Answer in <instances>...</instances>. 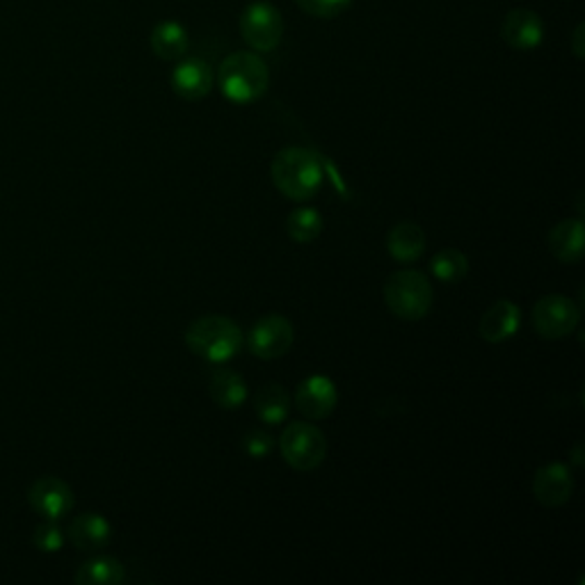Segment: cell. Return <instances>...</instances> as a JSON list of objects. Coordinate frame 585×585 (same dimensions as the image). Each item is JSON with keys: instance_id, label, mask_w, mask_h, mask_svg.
I'll return each mask as SVG.
<instances>
[{"instance_id": "6da1fadb", "label": "cell", "mask_w": 585, "mask_h": 585, "mask_svg": "<svg viewBox=\"0 0 585 585\" xmlns=\"http://www.w3.org/2000/svg\"><path fill=\"white\" fill-rule=\"evenodd\" d=\"M270 177L284 198L293 202H309L322 186V167L314 151L287 147L272 158Z\"/></svg>"}, {"instance_id": "7a4b0ae2", "label": "cell", "mask_w": 585, "mask_h": 585, "mask_svg": "<svg viewBox=\"0 0 585 585\" xmlns=\"http://www.w3.org/2000/svg\"><path fill=\"white\" fill-rule=\"evenodd\" d=\"M186 345L192 355L211 364H225L243 348V332L227 316H202L188 325Z\"/></svg>"}, {"instance_id": "3957f363", "label": "cell", "mask_w": 585, "mask_h": 585, "mask_svg": "<svg viewBox=\"0 0 585 585\" xmlns=\"http://www.w3.org/2000/svg\"><path fill=\"white\" fill-rule=\"evenodd\" d=\"M218 82L229 101L252 103L268 92L270 69L264 58H258L256 53L236 51L222 60Z\"/></svg>"}, {"instance_id": "277c9868", "label": "cell", "mask_w": 585, "mask_h": 585, "mask_svg": "<svg viewBox=\"0 0 585 585\" xmlns=\"http://www.w3.org/2000/svg\"><path fill=\"white\" fill-rule=\"evenodd\" d=\"M384 302L389 311L403 320H421L430 314L435 293L425 275L417 270H400L384 281Z\"/></svg>"}, {"instance_id": "5b68a950", "label": "cell", "mask_w": 585, "mask_h": 585, "mask_svg": "<svg viewBox=\"0 0 585 585\" xmlns=\"http://www.w3.org/2000/svg\"><path fill=\"white\" fill-rule=\"evenodd\" d=\"M279 450L291 469L314 471L328 458V440L314 423L293 421L281 432Z\"/></svg>"}, {"instance_id": "8992f818", "label": "cell", "mask_w": 585, "mask_h": 585, "mask_svg": "<svg viewBox=\"0 0 585 585\" xmlns=\"http://www.w3.org/2000/svg\"><path fill=\"white\" fill-rule=\"evenodd\" d=\"M245 44L254 53H270L281 44L284 37V18L268 0H254L238 18Z\"/></svg>"}, {"instance_id": "52a82bcc", "label": "cell", "mask_w": 585, "mask_h": 585, "mask_svg": "<svg viewBox=\"0 0 585 585\" xmlns=\"http://www.w3.org/2000/svg\"><path fill=\"white\" fill-rule=\"evenodd\" d=\"M581 320V309L568 295H545L533 307V328L542 339H565L570 336Z\"/></svg>"}, {"instance_id": "ba28073f", "label": "cell", "mask_w": 585, "mask_h": 585, "mask_svg": "<svg viewBox=\"0 0 585 585\" xmlns=\"http://www.w3.org/2000/svg\"><path fill=\"white\" fill-rule=\"evenodd\" d=\"M293 341H295L293 325L279 314L266 316L254 322V328L250 330L247 336L250 353L264 361L284 357L293 348Z\"/></svg>"}, {"instance_id": "9c48e42d", "label": "cell", "mask_w": 585, "mask_h": 585, "mask_svg": "<svg viewBox=\"0 0 585 585\" xmlns=\"http://www.w3.org/2000/svg\"><path fill=\"white\" fill-rule=\"evenodd\" d=\"M28 504L33 510L49 519V522H58V519L67 517L76 504L72 487L64 483L62 479H55V475H44L33 483L28 489Z\"/></svg>"}, {"instance_id": "30bf717a", "label": "cell", "mask_w": 585, "mask_h": 585, "mask_svg": "<svg viewBox=\"0 0 585 585\" xmlns=\"http://www.w3.org/2000/svg\"><path fill=\"white\" fill-rule=\"evenodd\" d=\"M339 392L330 378L311 376L302 380L295 392V407L311 421L328 419L336 409Z\"/></svg>"}, {"instance_id": "8fae6325", "label": "cell", "mask_w": 585, "mask_h": 585, "mask_svg": "<svg viewBox=\"0 0 585 585\" xmlns=\"http://www.w3.org/2000/svg\"><path fill=\"white\" fill-rule=\"evenodd\" d=\"M574 492V479L568 465L551 462L537 469L533 479V494L542 506L560 508L565 506Z\"/></svg>"}, {"instance_id": "7c38bea8", "label": "cell", "mask_w": 585, "mask_h": 585, "mask_svg": "<svg viewBox=\"0 0 585 585\" xmlns=\"http://www.w3.org/2000/svg\"><path fill=\"white\" fill-rule=\"evenodd\" d=\"M213 69L202 58H181L171 72V88L186 101H202L213 90Z\"/></svg>"}, {"instance_id": "4fadbf2b", "label": "cell", "mask_w": 585, "mask_h": 585, "mask_svg": "<svg viewBox=\"0 0 585 585\" xmlns=\"http://www.w3.org/2000/svg\"><path fill=\"white\" fill-rule=\"evenodd\" d=\"M501 37L510 49L517 51H533L545 39V24L542 18L526 8L510 10L501 24Z\"/></svg>"}, {"instance_id": "5bb4252c", "label": "cell", "mask_w": 585, "mask_h": 585, "mask_svg": "<svg viewBox=\"0 0 585 585\" xmlns=\"http://www.w3.org/2000/svg\"><path fill=\"white\" fill-rule=\"evenodd\" d=\"M522 328V309L510 300H498L481 316L479 334L487 343H504Z\"/></svg>"}, {"instance_id": "9a60e30c", "label": "cell", "mask_w": 585, "mask_h": 585, "mask_svg": "<svg viewBox=\"0 0 585 585\" xmlns=\"http://www.w3.org/2000/svg\"><path fill=\"white\" fill-rule=\"evenodd\" d=\"M67 537L78 551H99L111 542L113 526L105 517L97 512H85L74 519Z\"/></svg>"}, {"instance_id": "2e32d148", "label": "cell", "mask_w": 585, "mask_h": 585, "mask_svg": "<svg viewBox=\"0 0 585 585\" xmlns=\"http://www.w3.org/2000/svg\"><path fill=\"white\" fill-rule=\"evenodd\" d=\"M386 250L400 264H415L425 252V231L417 222H398L386 236Z\"/></svg>"}, {"instance_id": "e0dca14e", "label": "cell", "mask_w": 585, "mask_h": 585, "mask_svg": "<svg viewBox=\"0 0 585 585\" xmlns=\"http://www.w3.org/2000/svg\"><path fill=\"white\" fill-rule=\"evenodd\" d=\"M549 252L562 264H578L583 258V222L562 220L547 236Z\"/></svg>"}, {"instance_id": "ac0fdd59", "label": "cell", "mask_w": 585, "mask_h": 585, "mask_svg": "<svg viewBox=\"0 0 585 585\" xmlns=\"http://www.w3.org/2000/svg\"><path fill=\"white\" fill-rule=\"evenodd\" d=\"M149 44L151 51H154L161 60L179 62L188 53L190 39L179 21H161V24L151 30Z\"/></svg>"}, {"instance_id": "d6986e66", "label": "cell", "mask_w": 585, "mask_h": 585, "mask_svg": "<svg viewBox=\"0 0 585 585\" xmlns=\"http://www.w3.org/2000/svg\"><path fill=\"white\" fill-rule=\"evenodd\" d=\"M211 398L213 403L222 409H238L247 400V384L241 373H236L233 368H218L211 376Z\"/></svg>"}, {"instance_id": "ffe728a7", "label": "cell", "mask_w": 585, "mask_h": 585, "mask_svg": "<svg viewBox=\"0 0 585 585\" xmlns=\"http://www.w3.org/2000/svg\"><path fill=\"white\" fill-rule=\"evenodd\" d=\"M256 417L268 425H279L291 415V396L281 384H266L254 396Z\"/></svg>"}, {"instance_id": "44dd1931", "label": "cell", "mask_w": 585, "mask_h": 585, "mask_svg": "<svg viewBox=\"0 0 585 585\" xmlns=\"http://www.w3.org/2000/svg\"><path fill=\"white\" fill-rule=\"evenodd\" d=\"M74 581L78 585H119L126 581V570L117 558L99 556L80 565Z\"/></svg>"}, {"instance_id": "7402d4cb", "label": "cell", "mask_w": 585, "mask_h": 585, "mask_svg": "<svg viewBox=\"0 0 585 585\" xmlns=\"http://www.w3.org/2000/svg\"><path fill=\"white\" fill-rule=\"evenodd\" d=\"M430 270L444 284H458L469 275V258L460 250H442L430 262Z\"/></svg>"}, {"instance_id": "603a6c76", "label": "cell", "mask_w": 585, "mask_h": 585, "mask_svg": "<svg viewBox=\"0 0 585 585\" xmlns=\"http://www.w3.org/2000/svg\"><path fill=\"white\" fill-rule=\"evenodd\" d=\"M287 233L295 243H314L322 233V218L316 208H297L289 215Z\"/></svg>"}, {"instance_id": "cb8c5ba5", "label": "cell", "mask_w": 585, "mask_h": 585, "mask_svg": "<svg viewBox=\"0 0 585 585\" xmlns=\"http://www.w3.org/2000/svg\"><path fill=\"white\" fill-rule=\"evenodd\" d=\"M33 542H35V547L39 551H44V554H58L62 547H64V533L62 529L55 524V522H47L44 524H39L33 533Z\"/></svg>"}, {"instance_id": "d4e9b609", "label": "cell", "mask_w": 585, "mask_h": 585, "mask_svg": "<svg viewBox=\"0 0 585 585\" xmlns=\"http://www.w3.org/2000/svg\"><path fill=\"white\" fill-rule=\"evenodd\" d=\"M302 12L318 18H334L343 10H348L353 0H295Z\"/></svg>"}, {"instance_id": "484cf974", "label": "cell", "mask_w": 585, "mask_h": 585, "mask_svg": "<svg viewBox=\"0 0 585 585\" xmlns=\"http://www.w3.org/2000/svg\"><path fill=\"white\" fill-rule=\"evenodd\" d=\"M275 448V437L266 430H250L243 437V450L254 460H264Z\"/></svg>"}, {"instance_id": "4316f807", "label": "cell", "mask_w": 585, "mask_h": 585, "mask_svg": "<svg viewBox=\"0 0 585 585\" xmlns=\"http://www.w3.org/2000/svg\"><path fill=\"white\" fill-rule=\"evenodd\" d=\"M583 35H585V24H578L574 28V35H572V51L578 60H583V55H585V37Z\"/></svg>"}]
</instances>
